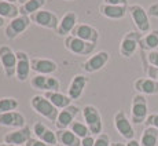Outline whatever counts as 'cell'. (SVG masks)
I'll list each match as a JSON object with an SVG mask.
<instances>
[{
	"mask_svg": "<svg viewBox=\"0 0 158 146\" xmlns=\"http://www.w3.org/2000/svg\"><path fill=\"white\" fill-rule=\"evenodd\" d=\"M83 116L89 132L92 135H101L103 130V124H102V116L99 109L94 105H87L83 109Z\"/></svg>",
	"mask_w": 158,
	"mask_h": 146,
	"instance_id": "7a4b0ae2",
	"label": "cell"
},
{
	"mask_svg": "<svg viewBox=\"0 0 158 146\" xmlns=\"http://www.w3.org/2000/svg\"><path fill=\"white\" fill-rule=\"evenodd\" d=\"M30 21L39 26H43L45 29H52V30H56L58 25H59L58 15L50 10H39L37 13L30 15Z\"/></svg>",
	"mask_w": 158,
	"mask_h": 146,
	"instance_id": "ba28073f",
	"label": "cell"
},
{
	"mask_svg": "<svg viewBox=\"0 0 158 146\" xmlns=\"http://www.w3.org/2000/svg\"><path fill=\"white\" fill-rule=\"evenodd\" d=\"M72 35L92 44H96L99 40V32L88 24H77V26L73 29Z\"/></svg>",
	"mask_w": 158,
	"mask_h": 146,
	"instance_id": "9a60e30c",
	"label": "cell"
},
{
	"mask_svg": "<svg viewBox=\"0 0 158 146\" xmlns=\"http://www.w3.org/2000/svg\"><path fill=\"white\" fill-rule=\"evenodd\" d=\"M0 146H17V145H8V144H2Z\"/></svg>",
	"mask_w": 158,
	"mask_h": 146,
	"instance_id": "ee69618b",
	"label": "cell"
},
{
	"mask_svg": "<svg viewBox=\"0 0 158 146\" xmlns=\"http://www.w3.org/2000/svg\"><path fill=\"white\" fill-rule=\"evenodd\" d=\"M114 127L118 131V134H120L124 139H127V141H131V139H133V136H135L132 123H131V120L127 117L125 112L118 110L117 113L114 114Z\"/></svg>",
	"mask_w": 158,
	"mask_h": 146,
	"instance_id": "30bf717a",
	"label": "cell"
},
{
	"mask_svg": "<svg viewBox=\"0 0 158 146\" xmlns=\"http://www.w3.org/2000/svg\"><path fill=\"white\" fill-rule=\"evenodd\" d=\"M147 13H148V17L158 18V2L150 4V7L147 8Z\"/></svg>",
	"mask_w": 158,
	"mask_h": 146,
	"instance_id": "e575fe53",
	"label": "cell"
},
{
	"mask_svg": "<svg viewBox=\"0 0 158 146\" xmlns=\"http://www.w3.org/2000/svg\"><path fill=\"white\" fill-rule=\"evenodd\" d=\"M95 145V138L92 135H88L81 139V146H94Z\"/></svg>",
	"mask_w": 158,
	"mask_h": 146,
	"instance_id": "8d00e7d4",
	"label": "cell"
},
{
	"mask_svg": "<svg viewBox=\"0 0 158 146\" xmlns=\"http://www.w3.org/2000/svg\"><path fill=\"white\" fill-rule=\"evenodd\" d=\"M25 146H51V145H48V144H45V142L40 141L39 138H30L29 141L26 142Z\"/></svg>",
	"mask_w": 158,
	"mask_h": 146,
	"instance_id": "d590c367",
	"label": "cell"
},
{
	"mask_svg": "<svg viewBox=\"0 0 158 146\" xmlns=\"http://www.w3.org/2000/svg\"><path fill=\"white\" fill-rule=\"evenodd\" d=\"M87 84H88V77L84 75H76L72 79L70 84H69V88H68V95L70 97L72 101L73 99H78L83 95Z\"/></svg>",
	"mask_w": 158,
	"mask_h": 146,
	"instance_id": "d6986e66",
	"label": "cell"
},
{
	"mask_svg": "<svg viewBox=\"0 0 158 146\" xmlns=\"http://www.w3.org/2000/svg\"><path fill=\"white\" fill-rule=\"evenodd\" d=\"M99 11L109 19H123L128 13V6H109L103 3L99 6Z\"/></svg>",
	"mask_w": 158,
	"mask_h": 146,
	"instance_id": "7402d4cb",
	"label": "cell"
},
{
	"mask_svg": "<svg viewBox=\"0 0 158 146\" xmlns=\"http://www.w3.org/2000/svg\"><path fill=\"white\" fill-rule=\"evenodd\" d=\"M94 146H111L109 135H106V134H101V135H98V138L95 139V145Z\"/></svg>",
	"mask_w": 158,
	"mask_h": 146,
	"instance_id": "d6a6232c",
	"label": "cell"
},
{
	"mask_svg": "<svg viewBox=\"0 0 158 146\" xmlns=\"http://www.w3.org/2000/svg\"><path fill=\"white\" fill-rule=\"evenodd\" d=\"M146 73H147V76H148L150 79H153V80L158 81V68L148 65L147 68H146Z\"/></svg>",
	"mask_w": 158,
	"mask_h": 146,
	"instance_id": "836d02e7",
	"label": "cell"
},
{
	"mask_svg": "<svg viewBox=\"0 0 158 146\" xmlns=\"http://www.w3.org/2000/svg\"><path fill=\"white\" fill-rule=\"evenodd\" d=\"M76 26H77V14L73 13V11H69L59 19V25H58L55 32L59 36H66L69 33H72Z\"/></svg>",
	"mask_w": 158,
	"mask_h": 146,
	"instance_id": "44dd1931",
	"label": "cell"
},
{
	"mask_svg": "<svg viewBox=\"0 0 158 146\" xmlns=\"http://www.w3.org/2000/svg\"><path fill=\"white\" fill-rule=\"evenodd\" d=\"M70 131L74 132L80 139L85 138L88 135H92V134L89 132V130H88L87 124L81 123V121H73L72 126H70Z\"/></svg>",
	"mask_w": 158,
	"mask_h": 146,
	"instance_id": "f546056e",
	"label": "cell"
},
{
	"mask_svg": "<svg viewBox=\"0 0 158 146\" xmlns=\"http://www.w3.org/2000/svg\"><path fill=\"white\" fill-rule=\"evenodd\" d=\"M4 25H6V19L3 17H0V28H3Z\"/></svg>",
	"mask_w": 158,
	"mask_h": 146,
	"instance_id": "ab89813d",
	"label": "cell"
},
{
	"mask_svg": "<svg viewBox=\"0 0 158 146\" xmlns=\"http://www.w3.org/2000/svg\"><path fill=\"white\" fill-rule=\"evenodd\" d=\"M44 97L48 99L56 109H65L68 106H70L72 99L69 95H65V94L59 92V91H47L44 94Z\"/></svg>",
	"mask_w": 158,
	"mask_h": 146,
	"instance_id": "603a6c76",
	"label": "cell"
},
{
	"mask_svg": "<svg viewBox=\"0 0 158 146\" xmlns=\"http://www.w3.org/2000/svg\"><path fill=\"white\" fill-rule=\"evenodd\" d=\"M30 25V17L28 15H18L14 19H10V22L6 25L4 29V36L8 40H14L15 37L23 33Z\"/></svg>",
	"mask_w": 158,
	"mask_h": 146,
	"instance_id": "5b68a950",
	"label": "cell"
},
{
	"mask_svg": "<svg viewBox=\"0 0 158 146\" xmlns=\"http://www.w3.org/2000/svg\"><path fill=\"white\" fill-rule=\"evenodd\" d=\"M65 47L68 48L70 53L76 54V55H89L94 50H95V44L88 43L85 40L76 37V36H68L65 39Z\"/></svg>",
	"mask_w": 158,
	"mask_h": 146,
	"instance_id": "9c48e42d",
	"label": "cell"
},
{
	"mask_svg": "<svg viewBox=\"0 0 158 146\" xmlns=\"http://www.w3.org/2000/svg\"><path fill=\"white\" fill-rule=\"evenodd\" d=\"M58 142L65 146H81V139L70 130H58Z\"/></svg>",
	"mask_w": 158,
	"mask_h": 146,
	"instance_id": "d4e9b609",
	"label": "cell"
},
{
	"mask_svg": "<svg viewBox=\"0 0 158 146\" xmlns=\"http://www.w3.org/2000/svg\"><path fill=\"white\" fill-rule=\"evenodd\" d=\"M30 138H32V130H30V127L25 126V127H22V128H17V130H14V131L6 134L4 144L21 146V145H26V142H28Z\"/></svg>",
	"mask_w": 158,
	"mask_h": 146,
	"instance_id": "7c38bea8",
	"label": "cell"
},
{
	"mask_svg": "<svg viewBox=\"0 0 158 146\" xmlns=\"http://www.w3.org/2000/svg\"><path fill=\"white\" fill-rule=\"evenodd\" d=\"M133 88L142 95H156L158 94V81L150 77H140L135 80Z\"/></svg>",
	"mask_w": 158,
	"mask_h": 146,
	"instance_id": "ffe728a7",
	"label": "cell"
},
{
	"mask_svg": "<svg viewBox=\"0 0 158 146\" xmlns=\"http://www.w3.org/2000/svg\"><path fill=\"white\" fill-rule=\"evenodd\" d=\"M146 127H154V128L158 130V113H151L148 114L147 118L144 121Z\"/></svg>",
	"mask_w": 158,
	"mask_h": 146,
	"instance_id": "1f68e13d",
	"label": "cell"
},
{
	"mask_svg": "<svg viewBox=\"0 0 158 146\" xmlns=\"http://www.w3.org/2000/svg\"><path fill=\"white\" fill-rule=\"evenodd\" d=\"M30 84L35 90L40 91H59V81L52 76H45V75H36L35 77L30 79Z\"/></svg>",
	"mask_w": 158,
	"mask_h": 146,
	"instance_id": "8fae6325",
	"label": "cell"
},
{
	"mask_svg": "<svg viewBox=\"0 0 158 146\" xmlns=\"http://www.w3.org/2000/svg\"><path fill=\"white\" fill-rule=\"evenodd\" d=\"M158 144V130L154 127H146L142 132L140 146H157Z\"/></svg>",
	"mask_w": 158,
	"mask_h": 146,
	"instance_id": "4316f807",
	"label": "cell"
},
{
	"mask_svg": "<svg viewBox=\"0 0 158 146\" xmlns=\"http://www.w3.org/2000/svg\"><path fill=\"white\" fill-rule=\"evenodd\" d=\"M30 68L33 72H36L37 75H45L50 76L51 73H54L58 69L56 62H54L52 59L47 58H33L30 61Z\"/></svg>",
	"mask_w": 158,
	"mask_h": 146,
	"instance_id": "e0dca14e",
	"label": "cell"
},
{
	"mask_svg": "<svg viewBox=\"0 0 158 146\" xmlns=\"http://www.w3.org/2000/svg\"><path fill=\"white\" fill-rule=\"evenodd\" d=\"M140 53H142V59H143V62H144V69L147 68L148 65L158 68V50L150 51V53L140 51Z\"/></svg>",
	"mask_w": 158,
	"mask_h": 146,
	"instance_id": "4dcf8cb0",
	"label": "cell"
},
{
	"mask_svg": "<svg viewBox=\"0 0 158 146\" xmlns=\"http://www.w3.org/2000/svg\"><path fill=\"white\" fill-rule=\"evenodd\" d=\"M80 113V108L78 106H74V105H70L68 108L62 109L58 114V118L55 121V126L58 130H68L69 127L72 126L73 120L77 114Z\"/></svg>",
	"mask_w": 158,
	"mask_h": 146,
	"instance_id": "5bb4252c",
	"label": "cell"
},
{
	"mask_svg": "<svg viewBox=\"0 0 158 146\" xmlns=\"http://www.w3.org/2000/svg\"><path fill=\"white\" fill-rule=\"evenodd\" d=\"M147 99L142 94H136L131 106V121L133 124H142L147 118Z\"/></svg>",
	"mask_w": 158,
	"mask_h": 146,
	"instance_id": "8992f818",
	"label": "cell"
},
{
	"mask_svg": "<svg viewBox=\"0 0 158 146\" xmlns=\"http://www.w3.org/2000/svg\"><path fill=\"white\" fill-rule=\"evenodd\" d=\"M143 33L140 32H127L120 43V54L124 58H131L138 51Z\"/></svg>",
	"mask_w": 158,
	"mask_h": 146,
	"instance_id": "277c9868",
	"label": "cell"
},
{
	"mask_svg": "<svg viewBox=\"0 0 158 146\" xmlns=\"http://www.w3.org/2000/svg\"><path fill=\"white\" fill-rule=\"evenodd\" d=\"M128 13L135 26L138 28V32L143 35L150 32V17H148L147 10H144L140 4H131L128 6Z\"/></svg>",
	"mask_w": 158,
	"mask_h": 146,
	"instance_id": "3957f363",
	"label": "cell"
},
{
	"mask_svg": "<svg viewBox=\"0 0 158 146\" xmlns=\"http://www.w3.org/2000/svg\"><path fill=\"white\" fill-rule=\"evenodd\" d=\"M109 59H110V54H109L107 51H99V53L94 54L92 57H89V58L85 61L83 68L87 73L98 72L105 68V65L109 62Z\"/></svg>",
	"mask_w": 158,
	"mask_h": 146,
	"instance_id": "4fadbf2b",
	"label": "cell"
},
{
	"mask_svg": "<svg viewBox=\"0 0 158 146\" xmlns=\"http://www.w3.org/2000/svg\"><path fill=\"white\" fill-rule=\"evenodd\" d=\"M0 126L11 127V128H22L26 126V120L22 113L13 110L0 114Z\"/></svg>",
	"mask_w": 158,
	"mask_h": 146,
	"instance_id": "ac0fdd59",
	"label": "cell"
},
{
	"mask_svg": "<svg viewBox=\"0 0 158 146\" xmlns=\"http://www.w3.org/2000/svg\"><path fill=\"white\" fill-rule=\"evenodd\" d=\"M18 2H19V3H21V4H25V3H26V2H28V0H18Z\"/></svg>",
	"mask_w": 158,
	"mask_h": 146,
	"instance_id": "7bdbcfd3",
	"label": "cell"
},
{
	"mask_svg": "<svg viewBox=\"0 0 158 146\" xmlns=\"http://www.w3.org/2000/svg\"><path fill=\"white\" fill-rule=\"evenodd\" d=\"M44 6H45V0H28L25 4L21 6L19 14L21 15H28V17H30L32 14L37 13L39 10H43Z\"/></svg>",
	"mask_w": 158,
	"mask_h": 146,
	"instance_id": "484cf974",
	"label": "cell"
},
{
	"mask_svg": "<svg viewBox=\"0 0 158 146\" xmlns=\"http://www.w3.org/2000/svg\"><path fill=\"white\" fill-rule=\"evenodd\" d=\"M111 146H127L124 144H120V142H115V144H111Z\"/></svg>",
	"mask_w": 158,
	"mask_h": 146,
	"instance_id": "60d3db41",
	"label": "cell"
},
{
	"mask_svg": "<svg viewBox=\"0 0 158 146\" xmlns=\"http://www.w3.org/2000/svg\"><path fill=\"white\" fill-rule=\"evenodd\" d=\"M30 59L25 51H17V71L15 76L19 81H26L30 75Z\"/></svg>",
	"mask_w": 158,
	"mask_h": 146,
	"instance_id": "2e32d148",
	"label": "cell"
},
{
	"mask_svg": "<svg viewBox=\"0 0 158 146\" xmlns=\"http://www.w3.org/2000/svg\"><path fill=\"white\" fill-rule=\"evenodd\" d=\"M127 146H140V142L135 141V139H131V141H128V144H127Z\"/></svg>",
	"mask_w": 158,
	"mask_h": 146,
	"instance_id": "f35d334b",
	"label": "cell"
},
{
	"mask_svg": "<svg viewBox=\"0 0 158 146\" xmlns=\"http://www.w3.org/2000/svg\"><path fill=\"white\" fill-rule=\"evenodd\" d=\"M19 106V102L13 97H4L0 98V114L7 113V112H13Z\"/></svg>",
	"mask_w": 158,
	"mask_h": 146,
	"instance_id": "f1b7e54d",
	"label": "cell"
},
{
	"mask_svg": "<svg viewBox=\"0 0 158 146\" xmlns=\"http://www.w3.org/2000/svg\"><path fill=\"white\" fill-rule=\"evenodd\" d=\"M105 4H109V6H128V0H105Z\"/></svg>",
	"mask_w": 158,
	"mask_h": 146,
	"instance_id": "74e56055",
	"label": "cell"
},
{
	"mask_svg": "<svg viewBox=\"0 0 158 146\" xmlns=\"http://www.w3.org/2000/svg\"><path fill=\"white\" fill-rule=\"evenodd\" d=\"M140 51H144V53H150V51H154L158 48V29L150 30L148 33L143 35L140 40Z\"/></svg>",
	"mask_w": 158,
	"mask_h": 146,
	"instance_id": "cb8c5ba5",
	"label": "cell"
},
{
	"mask_svg": "<svg viewBox=\"0 0 158 146\" xmlns=\"http://www.w3.org/2000/svg\"><path fill=\"white\" fill-rule=\"evenodd\" d=\"M0 62H2L3 71L7 77L15 76L17 71V53H14L13 48L8 45H2L0 47Z\"/></svg>",
	"mask_w": 158,
	"mask_h": 146,
	"instance_id": "52a82bcc",
	"label": "cell"
},
{
	"mask_svg": "<svg viewBox=\"0 0 158 146\" xmlns=\"http://www.w3.org/2000/svg\"><path fill=\"white\" fill-rule=\"evenodd\" d=\"M4 2H8V3H14V4H15V3L18 2V0H4Z\"/></svg>",
	"mask_w": 158,
	"mask_h": 146,
	"instance_id": "b9f144b4",
	"label": "cell"
},
{
	"mask_svg": "<svg viewBox=\"0 0 158 146\" xmlns=\"http://www.w3.org/2000/svg\"><path fill=\"white\" fill-rule=\"evenodd\" d=\"M66 2H72V0H66Z\"/></svg>",
	"mask_w": 158,
	"mask_h": 146,
	"instance_id": "f6af8a7d",
	"label": "cell"
},
{
	"mask_svg": "<svg viewBox=\"0 0 158 146\" xmlns=\"http://www.w3.org/2000/svg\"><path fill=\"white\" fill-rule=\"evenodd\" d=\"M30 106L37 114H41L50 121H56L59 109H56L44 95H35L30 99Z\"/></svg>",
	"mask_w": 158,
	"mask_h": 146,
	"instance_id": "6da1fadb",
	"label": "cell"
},
{
	"mask_svg": "<svg viewBox=\"0 0 158 146\" xmlns=\"http://www.w3.org/2000/svg\"><path fill=\"white\" fill-rule=\"evenodd\" d=\"M19 15V8L14 4V3H8L4 0H0V17L8 18V19H14Z\"/></svg>",
	"mask_w": 158,
	"mask_h": 146,
	"instance_id": "83f0119b",
	"label": "cell"
}]
</instances>
